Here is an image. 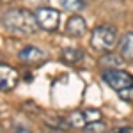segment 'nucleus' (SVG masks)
Wrapping results in <instances>:
<instances>
[{
	"label": "nucleus",
	"instance_id": "f257e3e1",
	"mask_svg": "<svg viewBox=\"0 0 133 133\" xmlns=\"http://www.w3.org/2000/svg\"><path fill=\"white\" fill-rule=\"evenodd\" d=\"M2 29L12 36H32L39 29L36 14L29 9H9L2 14Z\"/></svg>",
	"mask_w": 133,
	"mask_h": 133
},
{
	"label": "nucleus",
	"instance_id": "f03ea898",
	"mask_svg": "<svg viewBox=\"0 0 133 133\" xmlns=\"http://www.w3.org/2000/svg\"><path fill=\"white\" fill-rule=\"evenodd\" d=\"M103 82L117 92V96L124 101H133V75L126 69H107L103 73Z\"/></svg>",
	"mask_w": 133,
	"mask_h": 133
},
{
	"label": "nucleus",
	"instance_id": "7ed1b4c3",
	"mask_svg": "<svg viewBox=\"0 0 133 133\" xmlns=\"http://www.w3.org/2000/svg\"><path fill=\"white\" fill-rule=\"evenodd\" d=\"M117 37H119L117 30L112 25H99L92 30L91 48L96 51H101V53H107L117 44Z\"/></svg>",
	"mask_w": 133,
	"mask_h": 133
},
{
	"label": "nucleus",
	"instance_id": "20e7f679",
	"mask_svg": "<svg viewBox=\"0 0 133 133\" xmlns=\"http://www.w3.org/2000/svg\"><path fill=\"white\" fill-rule=\"evenodd\" d=\"M36 18H37V23H39V29L46 32H53L59 29V23H61V12L53 7H48V5H43V7H37L34 11Z\"/></svg>",
	"mask_w": 133,
	"mask_h": 133
},
{
	"label": "nucleus",
	"instance_id": "39448f33",
	"mask_svg": "<svg viewBox=\"0 0 133 133\" xmlns=\"http://www.w3.org/2000/svg\"><path fill=\"white\" fill-rule=\"evenodd\" d=\"M20 82V73L16 71L11 64L2 62L0 64V89L2 92H9L12 91Z\"/></svg>",
	"mask_w": 133,
	"mask_h": 133
},
{
	"label": "nucleus",
	"instance_id": "423d86ee",
	"mask_svg": "<svg viewBox=\"0 0 133 133\" xmlns=\"http://www.w3.org/2000/svg\"><path fill=\"white\" fill-rule=\"evenodd\" d=\"M18 59L25 64H41L46 61V53L37 46H25L18 51Z\"/></svg>",
	"mask_w": 133,
	"mask_h": 133
},
{
	"label": "nucleus",
	"instance_id": "0eeeda50",
	"mask_svg": "<svg viewBox=\"0 0 133 133\" xmlns=\"http://www.w3.org/2000/svg\"><path fill=\"white\" fill-rule=\"evenodd\" d=\"M87 30V23L80 14H73L66 21V34L71 37H82Z\"/></svg>",
	"mask_w": 133,
	"mask_h": 133
},
{
	"label": "nucleus",
	"instance_id": "6e6552de",
	"mask_svg": "<svg viewBox=\"0 0 133 133\" xmlns=\"http://www.w3.org/2000/svg\"><path fill=\"white\" fill-rule=\"evenodd\" d=\"M119 55L124 61H133V32L124 34L119 41Z\"/></svg>",
	"mask_w": 133,
	"mask_h": 133
},
{
	"label": "nucleus",
	"instance_id": "1a4fd4ad",
	"mask_svg": "<svg viewBox=\"0 0 133 133\" xmlns=\"http://www.w3.org/2000/svg\"><path fill=\"white\" fill-rule=\"evenodd\" d=\"M61 59L66 64H69V66L78 64L83 59V50L82 48H64L62 53H61Z\"/></svg>",
	"mask_w": 133,
	"mask_h": 133
},
{
	"label": "nucleus",
	"instance_id": "9d476101",
	"mask_svg": "<svg viewBox=\"0 0 133 133\" xmlns=\"http://www.w3.org/2000/svg\"><path fill=\"white\" fill-rule=\"evenodd\" d=\"M68 121H69V126L71 128H85L87 126V117H85V112L83 110H76V112H71L69 115H66Z\"/></svg>",
	"mask_w": 133,
	"mask_h": 133
},
{
	"label": "nucleus",
	"instance_id": "9b49d317",
	"mask_svg": "<svg viewBox=\"0 0 133 133\" xmlns=\"http://www.w3.org/2000/svg\"><path fill=\"white\" fill-rule=\"evenodd\" d=\"M99 64L105 66V68H108V69H114V68H117V66L123 64V57H121V55L107 53V55H103L101 59H99Z\"/></svg>",
	"mask_w": 133,
	"mask_h": 133
},
{
	"label": "nucleus",
	"instance_id": "f8f14e48",
	"mask_svg": "<svg viewBox=\"0 0 133 133\" xmlns=\"http://www.w3.org/2000/svg\"><path fill=\"white\" fill-rule=\"evenodd\" d=\"M61 5L66 11H71V12H76L85 7V0H61Z\"/></svg>",
	"mask_w": 133,
	"mask_h": 133
},
{
	"label": "nucleus",
	"instance_id": "ddd939ff",
	"mask_svg": "<svg viewBox=\"0 0 133 133\" xmlns=\"http://www.w3.org/2000/svg\"><path fill=\"white\" fill-rule=\"evenodd\" d=\"M48 126L51 128H57V130H69L71 126H69V121H68V117H57V119H51L48 121Z\"/></svg>",
	"mask_w": 133,
	"mask_h": 133
},
{
	"label": "nucleus",
	"instance_id": "4468645a",
	"mask_svg": "<svg viewBox=\"0 0 133 133\" xmlns=\"http://www.w3.org/2000/svg\"><path fill=\"white\" fill-rule=\"evenodd\" d=\"M105 130H107V126H105V123H101V121L89 123L85 128H83V131H85V133H105Z\"/></svg>",
	"mask_w": 133,
	"mask_h": 133
},
{
	"label": "nucleus",
	"instance_id": "2eb2a0df",
	"mask_svg": "<svg viewBox=\"0 0 133 133\" xmlns=\"http://www.w3.org/2000/svg\"><path fill=\"white\" fill-rule=\"evenodd\" d=\"M108 133H133L131 126H119V128H112Z\"/></svg>",
	"mask_w": 133,
	"mask_h": 133
},
{
	"label": "nucleus",
	"instance_id": "dca6fc26",
	"mask_svg": "<svg viewBox=\"0 0 133 133\" xmlns=\"http://www.w3.org/2000/svg\"><path fill=\"white\" fill-rule=\"evenodd\" d=\"M7 2H12V0H2V4H7Z\"/></svg>",
	"mask_w": 133,
	"mask_h": 133
}]
</instances>
